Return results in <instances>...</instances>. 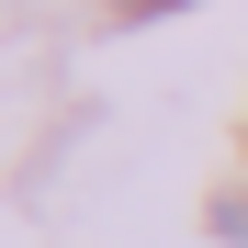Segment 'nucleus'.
Wrapping results in <instances>:
<instances>
[{
    "label": "nucleus",
    "mask_w": 248,
    "mask_h": 248,
    "mask_svg": "<svg viewBox=\"0 0 248 248\" xmlns=\"http://www.w3.org/2000/svg\"><path fill=\"white\" fill-rule=\"evenodd\" d=\"M215 237H237V248H248V192H226V203H215Z\"/></svg>",
    "instance_id": "obj_1"
}]
</instances>
